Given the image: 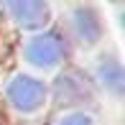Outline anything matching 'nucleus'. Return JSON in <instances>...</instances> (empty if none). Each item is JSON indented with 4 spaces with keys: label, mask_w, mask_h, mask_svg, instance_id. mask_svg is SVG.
<instances>
[{
    "label": "nucleus",
    "mask_w": 125,
    "mask_h": 125,
    "mask_svg": "<svg viewBox=\"0 0 125 125\" xmlns=\"http://www.w3.org/2000/svg\"><path fill=\"white\" fill-rule=\"evenodd\" d=\"M8 94H10V100H13L15 107L31 112V110H36L43 102V84L36 82V79H31V77H18L8 87Z\"/></svg>",
    "instance_id": "1"
},
{
    "label": "nucleus",
    "mask_w": 125,
    "mask_h": 125,
    "mask_svg": "<svg viewBox=\"0 0 125 125\" xmlns=\"http://www.w3.org/2000/svg\"><path fill=\"white\" fill-rule=\"evenodd\" d=\"M26 54L38 66H54L61 59V43H59L56 36H38V38H33L28 43Z\"/></svg>",
    "instance_id": "2"
},
{
    "label": "nucleus",
    "mask_w": 125,
    "mask_h": 125,
    "mask_svg": "<svg viewBox=\"0 0 125 125\" xmlns=\"http://www.w3.org/2000/svg\"><path fill=\"white\" fill-rule=\"evenodd\" d=\"M10 13L26 28H38V26L46 23V18H49V8L43 3H38V0H23V3L18 0V3H10Z\"/></svg>",
    "instance_id": "3"
},
{
    "label": "nucleus",
    "mask_w": 125,
    "mask_h": 125,
    "mask_svg": "<svg viewBox=\"0 0 125 125\" xmlns=\"http://www.w3.org/2000/svg\"><path fill=\"white\" fill-rule=\"evenodd\" d=\"M61 125H92V120H89L87 115H82V112H77V115H69L61 120Z\"/></svg>",
    "instance_id": "4"
}]
</instances>
